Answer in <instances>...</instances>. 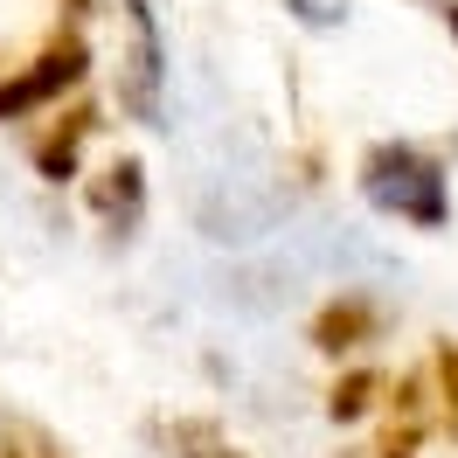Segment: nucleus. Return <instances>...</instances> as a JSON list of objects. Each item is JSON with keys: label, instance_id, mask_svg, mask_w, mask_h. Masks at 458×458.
Instances as JSON below:
<instances>
[{"label": "nucleus", "instance_id": "nucleus-1", "mask_svg": "<svg viewBox=\"0 0 458 458\" xmlns=\"http://www.w3.org/2000/svg\"><path fill=\"white\" fill-rule=\"evenodd\" d=\"M361 195L396 216V223H417V229H445L452 201H445V167L417 153V146H369L361 160Z\"/></svg>", "mask_w": 458, "mask_h": 458}, {"label": "nucleus", "instance_id": "nucleus-2", "mask_svg": "<svg viewBox=\"0 0 458 458\" xmlns=\"http://www.w3.org/2000/svg\"><path fill=\"white\" fill-rule=\"evenodd\" d=\"M90 77V49H84V35H56L42 56L21 70V77H7L0 84V125L7 118H29V112H42V105H56L63 90H77Z\"/></svg>", "mask_w": 458, "mask_h": 458}, {"label": "nucleus", "instance_id": "nucleus-3", "mask_svg": "<svg viewBox=\"0 0 458 458\" xmlns=\"http://www.w3.org/2000/svg\"><path fill=\"white\" fill-rule=\"evenodd\" d=\"M84 201H90V216H98L105 229H132V223L146 216V167L132 160V153H118L112 167L90 174Z\"/></svg>", "mask_w": 458, "mask_h": 458}, {"label": "nucleus", "instance_id": "nucleus-4", "mask_svg": "<svg viewBox=\"0 0 458 458\" xmlns=\"http://www.w3.org/2000/svg\"><path fill=\"white\" fill-rule=\"evenodd\" d=\"M375 327H382V306L369 292H341L313 313V347L319 354H354L361 341H375Z\"/></svg>", "mask_w": 458, "mask_h": 458}, {"label": "nucleus", "instance_id": "nucleus-5", "mask_svg": "<svg viewBox=\"0 0 458 458\" xmlns=\"http://www.w3.org/2000/svg\"><path fill=\"white\" fill-rule=\"evenodd\" d=\"M90 132H98V105H70V112L35 140V174H42V181H77V153H84Z\"/></svg>", "mask_w": 458, "mask_h": 458}, {"label": "nucleus", "instance_id": "nucleus-6", "mask_svg": "<svg viewBox=\"0 0 458 458\" xmlns=\"http://www.w3.org/2000/svg\"><path fill=\"white\" fill-rule=\"evenodd\" d=\"M153 445H160V458H243V445L216 417H160Z\"/></svg>", "mask_w": 458, "mask_h": 458}, {"label": "nucleus", "instance_id": "nucleus-7", "mask_svg": "<svg viewBox=\"0 0 458 458\" xmlns=\"http://www.w3.org/2000/svg\"><path fill=\"white\" fill-rule=\"evenodd\" d=\"M424 445V375H403L396 396H389V430H382V458H417Z\"/></svg>", "mask_w": 458, "mask_h": 458}, {"label": "nucleus", "instance_id": "nucleus-8", "mask_svg": "<svg viewBox=\"0 0 458 458\" xmlns=\"http://www.w3.org/2000/svg\"><path fill=\"white\" fill-rule=\"evenodd\" d=\"M375 403H382V375L354 369V375H341V382L327 389V417H334V424H361Z\"/></svg>", "mask_w": 458, "mask_h": 458}, {"label": "nucleus", "instance_id": "nucleus-9", "mask_svg": "<svg viewBox=\"0 0 458 458\" xmlns=\"http://www.w3.org/2000/svg\"><path fill=\"white\" fill-rule=\"evenodd\" d=\"M430 375H437V403H445V424L458 430V341H445L430 354Z\"/></svg>", "mask_w": 458, "mask_h": 458}, {"label": "nucleus", "instance_id": "nucleus-10", "mask_svg": "<svg viewBox=\"0 0 458 458\" xmlns=\"http://www.w3.org/2000/svg\"><path fill=\"white\" fill-rule=\"evenodd\" d=\"M285 7L306 21V29H341L347 21V0H285Z\"/></svg>", "mask_w": 458, "mask_h": 458}, {"label": "nucleus", "instance_id": "nucleus-11", "mask_svg": "<svg viewBox=\"0 0 458 458\" xmlns=\"http://www.w3.org/2000/svg\"><path fill=\"white\" fill-rule=\"evenodd\" d=\"M0 458H29V452H21V445H0Z\"/></svg>", "mask_w": 458, "mask_h": 458}, {"label": "nucleus", "instance_id": "nucleus-12", "mask_svg": "<svg viewBox=\"0 0 458 458\" xmlns=\"http://www.w3.org/2000/svg\"><path fill=\"white\" fill-rule=\"evenodd\" d=\"M445 21H452V35H458V0H452V7H445Z\"/></svg>", "mask_w": 458, "mask_h": 458}]
</instances>
